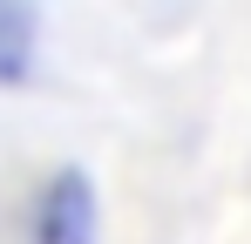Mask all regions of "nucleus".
<instances>
[{
    "mask_svg": "<svg viewBox=\"0 0 251 244\" xmlns=\"http://www.w3.org/2000/svg\"><path fill=\"white\" fill-rule=\"evenodd\" d=\"M41 68V14L0 0V88H27Z\"/></svg>",
    "mask_w": 251,
    "mask_h": 244,
    "instance_id": "2",
    "label": "nucleus"
},
{
    "mask_svg": "<svg viewBox=\"0 0 251 244\" xmlns=\"http://www.w3.org/2000/svg\"><path fill=\"white\" fill-rule=\"evenodd\" d=\"M102 238V190L82 163H54L34 197H27V224L21 244H95Z\"/></svg>",
    "mask_w": 251,
    "mask_h": 244,
    "instance_id": "1",
    "label": "nucleus"
}]
</instances>
